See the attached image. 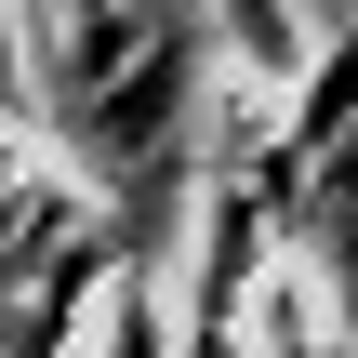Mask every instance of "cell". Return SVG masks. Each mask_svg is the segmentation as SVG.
Returning a JSON list of instances; mask_svg holds the SVG:
<instances>
[{
	"instance_id": "cell-1",
	"label": "cell",
	"mask_w": 358,
	"mask_h": 358,
	"mask_svg": "<svg viewBox=\"0 0 358 358\" xmlns=\"http://www.w3.org/2000/svg\"><path fill=\"white\" fill-rule=\"evenodd\" d=\"M213 0H53V120L93 173L146 186L186 146V93H199Z\"/></svg>"
},
{
	"instance_id": "cell-2",
	"label": "cell",
	"mask_w": 358,
	"mask_h": 358,
	"mask_svg": "<svg viewBox=\"0 0 358 358\" xmlns=\"http://www.w3.org/2000/svg\"><path fill=\"white\" fill-rule=\"evenodd\" d=\"M106 358H173V306H159V279H146V266H120V279H106Z\"/></svg>"
}]
</instances>
